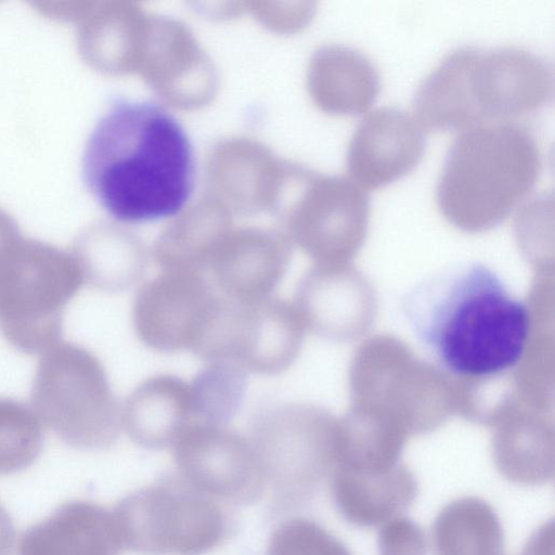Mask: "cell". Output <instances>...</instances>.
I'll return each instance as SVG.
<instances>
[{
    "instance_id": "6da1fadb",
    "label": "cell",
    "mask_w": 555,
    "mask_h": 555,
    "mask_svg": "<svg viewBox=\"0 0 555 555\" xmlns=\"http://www.w3.org/2000/svg\"><path fill=\"white\" fill-rule=\"evenodd\" d=\"M82 176L115 220L159 221L181 212L192 196L193 147L183 126L164 106L117 98L89 134Z\"/></svg>"
},
{
    "instance_id": "7a4b0ae2",
    "label": "cell",
    "mask_w": 555,
    "mask_h": 555,
    "mask_svg": "<svg viewBox=\"0 0 555 555\" xmlns=\"http://www.w3.org/2000/svg\"><path fill=\"white\" fill-rule=\"evenodd\" d=\"M402 311L418 343L455 377L496 379L526 352L529 309L486 264H455L424 279Z\"/></svg>"
},
{
    "instance_id": "3957f363",
    "label": "cell",
    "mask_w": 555,
    "mask_h": 555,
    "mask_svg": "<svg viewBox=\"0 0 555 555\" xmlns=\"http://www.w3.org/2000/svg\"><path fill=\"white\" fill-rule=\"evenodd\" d=\"M541 154L532 133L509 121L464 129L449 147L437 183L443 216L465 231L501 222L533 189Z\"/></svg>"
},
{
    "instance_id": "277c9868",
    "label": "cell",
    "mask_w": 555,
    "mask_h": 555,
    "mask_svg": "<svg viewBox=\"0 0 555 555\" xmlns=\"http://www.w3.org/2000/svg\"><path fill=\"white\" fill-rule=\"evenodd\" d=\"M83 282L75 256L17 237L0 251L2 336L24 353H46L60 343L64 308Z\"/></svg>"
},
{
    "instance_id": "5b68a950",
    "label": "cell",
    "mask_w": 555,
    "mask_h": 555,
    "mask_svg": "<svg viewBox=\"0 0 555 555\" xmlns=\"http://www.w3.org/2000/svg\"><path fill=\"white\" fill-rule=\"evenodd\" d=\"M31 402L41 422L75 449H106L122 427L121 409L102 363L75 344L59 343L44 353Z\"/></svg>"
},
{
    "instance_id": "8992f818",
    "label": "cell",
    "mask_w": 555,
    "mask_h": 555,
    "mask_svg": "<svg viewBox=\"0 0 555 555\" xmlns=\"http://www.w3.org/2000/svg\"><path fill=\"white\" fill-rule=\"evenodd\" d=\"M113 514L124 547L146 555H202L230 529L217 501L179 474L126 495Z\"/></svg>"
},
{
    "instance_id": "52a82bcc",
    "label": "cell",
    "mask_w": 555,
    "mask_h": 555,
    "mask_svg": "<svg viewBox=\"0 0 555 555\" xmlns=\"http://www.w3.org/2000/svg\"><path fill=\"white\" fill-rule=\"evenodd\" d=\"M336 430L318 409L275 403L258 411L248 438L266 485L285 506L305 503L332 473Z\"/></svg>"
},
{
    "instance_id": "ba28073f",
    "label": "cell",
    "mask_w": 555,
    "mask_h": 555,
    "mask_svg": "<svg viewBox=\"0 0 555 555\" xmlns=\"http://www.w3.org/2000/svg\"><path fill=\"white\" fill-rule=\"evenodd\" d=\"M304 324L292 304L273 297L237 302L221 296L212 322L195 353L225 360L246 372L272 375L296 359Z\"/></svg>"
},
{
    "instance_id": "9c48e42d",
    "label": "cell",
    "mask_w": 555,
    "mask_h": 555,
    "mask_svg": "<svg viewBox=\"0 0 555 555\" xmlns=\"http://www.w3.org/2000/svg\"><path fill=\"white\" fill-rule=\"evenodd\" d=\"M221 296L202 273L162 271L135 294L132 323L138 338L159 352L195 351Z\"/></svg>"
},
{
    "instance_id": "30bf717a",
    "label": "cell",
    "mask_w": 555,
    "mask_h": 555,
    "mask_svg": "<svg viewBox=\"0 0 555 555\" xmlns=\"http://www.w3.org/2000/svg\"><path fill=\"white\" fill-rule=\"evenodd\" d=\"M467 92L476 125L508 121L552 101L554 74L546 60L524 49L472 47Z\"/></svg>"
},
{
    "instance_id": "8fae6325",
    "label": "cell",
    "mask_w": 555,
    "mask_h": 555,
    "mask_svg": "<svg viewBox=\"0 0 555 555\" xmlns=\"http://www.w3.org/2000/svg\"><path fill=\"white\" fill-rule=\"evenodd\" d=\"M181 475L215 501H257L266 480L248 438L227 426L191 425L172 446Z\"/></svg>"
},
{
    "instance_id": "7c38bea8",
    "label": "cell",
    "mask_w": 555,
    "mask_h": 555,
    "mask_svg": "<svg viewBox=\"0 0 555 555\" xmlns=\"http://www.w3.org/2000/svg\"><path fill=\"white\" fill-rule=\"evenodd\" d=\"M425 143L422 126L405 111L376 108L362 118L349 142L351 180L362 189L385 186L417 166Z\"/></svg>"
},
{
    "instance_id": "4fadbf2b",
    "label": "cell",
    "mask_w": 555,
    "mask_h": 555,
    "mask_svg": "<svg viewBox=\"0 0 555 555\" xmlns=\"http://www.w3.org/2000/svg\"><path fill=\"white\" fill-rule=\"evenodd\" d=\"M370 204L367 193L352 180L320 179L295 223V238L319 258L351 251L365 235Z\"/></svg>"
},
{
    "instance_id": "5bb4252c",
    "label": "cell",
    "mask_w": 555,
    "mask_h": 555,
    "mask_svg": "<svg viewBox=\"0 0 555 555\" xmlns=\"http://www.w3.org/2000/svg\"><path fill=\"white\" fill-rule=\"evenodd\" d=\"M288 259L289 249L283 240L246 231L222 242L207 271L221 296L250 302L270 297L286 271Z\"/></svg>"
},
{
    "instance_id": "9a60e30c",
    "label": "cell",
    "mask_w": 555,
    "mask_h": 555,
    "mask_svg": "<svg viewBox=\"0 0 555 555\" xmlns=\"http://www.w3.org/2000/svg\"><path fill=\"white\" fill-rule=\"evenodd\" d=\"M113 512L85 500L65 502L21 537L17 555H119Z\"/></svg>"
},
{
    "instance_id": "2e32d148",
    "label": "cell",
    "mask_w": 555,
    "mask_h": 555,
    "mask_svg": "<svg viewBox=\"0 0 555 555\" xmlns=\"http://www.w3.org/2000/svg\"><path fill=\"white\" fill-rule=\"evenodd\" d=\"M331 490L334 504L349 524L372 528L399 516L414 502L418 485L403 464L389 470L334 467Z\"/></svg>"
},
{
    "instance_id": "e0dca14e",
    "label": "cell",
    "mask_w": 555,
    "mask_h": 555,
    "mask_svg": "<svg viewBox=\"0 0 555 555\" xmlns=\"http://www.w3.org/2000/svg\"><path fill=\"white\" fill-rule=\"evenodd\" d=\"M121 420L137 444L151 450L172 447L193 424L189 383L170 374L149 377L127 398Z\"/></svg>"
},
{
    "instance_id": "ac0fdd59",
    "label": "cell",
    "mask_w": 555,
    "mask_h": 555,
    "mask_svg": "<svg viewBox=\"0 0 555 555\" xmlns=\"http://www.w3.org/2000/svg\"><path fill=\"white\" fill-rule=\"evenodd\" d=\"M310 87L324 111L360 115L376 101L380 78L365 54L346 46H330L321 49L312 61Z\"/></svg>"
},
{
    "instance_id": "d6986e66",
    "label": "cell",
    "mask_w": 555,
    "mask_h": 555,
    "mask_svg": "<svg viewBox=\"0 0 555 555\" xmlns=\"http://www.w3.org/2000/svg\"><path fill=\"white\" fill-rule=\"evenodd\" d=\"M435 555H502L504 532L494 508L465 496L447 504L431 528Z\"/></svg>"
},
{
    "instance_id": "ffe728a7",
    "label": "cell",
    "mask_w": 555,
    "mask_h": 555,
    "mask_svg": "<svg viewBox=\"0 0 555 555\" xmlns=\"http://www.w3.org/2000/svg\"><path fill=\"white\" fill-rule=\"evenodd\" d=\"M92 286L119 292L131 287L144 275L147 264L142 245L121 233L86 237L74 255Z\"/></svg>"
},
{
    "instance_id": "44dd1931",
    "label": "cell",
    "mask_w": 555,
    "mask_h": 555,
    "mask_svg": "<svg viewBox=\"0 0 555 555\" xmlns=\"http://www.w3.org/2000/svg\"><path fill=\"white\" fill-rule=\"evenodd\" d=\"M246 373L232 361H207L189 383L192 425L227 426L242 405Z\"/></svg>"
},
{
    "instance_id": "7402d4cb",
    "label": "cell",
    "mask_w": 555,
    "mask_h": 555,
    "mask_svg": "<svg viewBox=\"0 0 555 555\" xmlns=\"http://www.w3.org/2000/svg\"><path fill=\"white\" fill-rule=\"evenodd\" d=\"M42 422L33 408L0 398V476L29 467L43 447Z\"/></svg>"
},
{
    "instance_id": "603a6c76",
    "label": "cell",
    "mask_w": 555,
    "mask_h": 555,
    "mask_svg": "<svg viewBox=\"0 0 555 555\" xmlns=\"http://www.w3.org/2000/svg\"><path fill=\"white\" fill-rule=\"evenodd\" d=\"M267 555H352L347 546L314 520L295 517L272 532Z\"/></svg>"
},
{
    "instance_id": "cb8c5ba5",
    "label": "cell",
    "mask_w": 555,
    "mask_h": 555,
    "mask_svg": "<svg viewBox=\"0 0 555 555\" xmlns=\"http://www.w3.org/2000/svg\"><path fill=\"white\" fill-rule=\"evenodd\" d=\"M377 548L378 555H426V537L413 519L399 515L379 529Z\"/></svg>"
},
{
    "instance_id": "d4e9b609",
    "label": "cell",
    "mask_w": 555,
    "mask_h": 555,
    "mask_svg": "<svg viewBox=\"0 0 555 555\" xmlns=\"http://www.w3.org/2000/svg\"><path fill=\"white\" fill-rule=\"evenodd\" d=\"M553 521L545 522L529 538L521 555H553Z\"/></svg>"
},
{
    "instance_id": "484cf974",
    "label": "cell",
    "mask_w": 555,
    "mask_h": 555,
    "mask_svg": "<svg viewBox=\"0 0 555 555\" xmlns=\"http://www.w3.org/2000/svg\"><path fill=\"white\" fill-rule=\"evenodd\" d=\"M15 535L12 518L0 504V555H12Z\"/></svg>"
}]
</instances>
